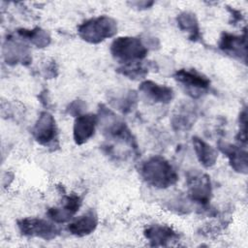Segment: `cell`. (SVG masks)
Segmentation results:
<instances>
[{
  "label": "cell",
  "instance_id": "cell-1",
  "mask_svg": "<svg viewBox=\"0 0 248 248\" xmlns=\"http://www.w3.org/2000/svg\"><path fill=\"white\" fill-rule=\"evenodd\" d=\"M140 174L148 185L158 189H167L178 180L171 164L162 156H152L142 162Z\"/></svg>",
  "mask_w": 248,
  "mask_h": 248
},
{
  "label": "cell",
  "instance_id": "cell-2",
  "mask_svg": "<svg viewBox=\"0 0 248 248\" xmlns=\"http://www.w3.org/2000/svg\"><path fill=\"white\" fill-rule=\"evenodd\" d=\"M98 123H100L99 125L103 134L108 140L121 141L137 149L135 139L126 123L104 105H100Z\"/></svg>",
  "mask_w": 248,
  "mask_h": 248
},
{
  "label": "cell",
  "instance_id": "cell-3",
  "mask_svg": "<svg viewBox=\"0 0 248 248\" xmlns=\"http://www.w3.org/2000/svg\"><path fill=\"white\" fill-rule=\"evenodd\" d=\"M117 32L116 21L108 16H100L83 21L78 27V34L89 44H99L113 37Z\"/></svg>",
  "mask_w": 248,
  "mask_h": 248
},
{
  "label": "cell",
  "instance_id": "cell-4",
  "mask_svg": "<svg viewBox=\"0 0 248 248\" xmlns=\"http://www.w3.org/2000/svg\"><path fill=\"white\" fill-rule=\"evenodd\" d=\"M147 51L145 45L137 37H117L110 45L112 57L122 65L141 61L146 57Z\"/></svg>",
  "mask_w": 248,
  "mask_h": 248
},
{
  "label": "cell",
  "instance_id": "cell-5",
  "mask_svg": "<svg viewBox=\"0 0 248 248\" xmlns=\"http://www.w3.org/2000/svg\"><path fill=\"white\" fill-rule=\"evenodd\" d=\"M20 233L27 237H38L51 240L60 234V229L54 224L41 218H23L17 221Z\"/></svg>",
  "mask_w": 248,
  "mask_h": 248
},
{
  "label": "cell",
  "instance_id": "cell-6",
  "mask_svg": "<svg viewBox=\"0 0 248 248\" xmlns=\"http://www.w3.org/2000/svg\"><path fill=\"white\" fill-rule=\"evenodd\" d=\"M188 197L191 201L202 205H206L212 197V187L210 177L198 170L187 173Z\"/></svg>",
  "mask_w": 248,
  "mask_h": 248
},
{
  "label": "cell",
  "instance_id": "cell-7",
  "mask_svg": "<svg viewBox=\"0 0 248 248\" xmlns=\"http://www.w3.org/2000/svg\"><path fill=\"white\" fill-rule=\"evenodd\" d=\"M173 78L192 98L201 97L210 86V79L195 69H180L175 72Z\"/></svg>",
  "mask_w": 248,
  "mask_h": 248
},
{
  "label": "cell",
  "instance_id": "cell-8",
  "mask_svg": "<svg viewBox=\"0 0 248 248\" xmlns=\"http://www.w3.org/2000/svg\"><path fill=\"white\" fill-rule=\"evenodd\" d=\"M32 135L43 146L54 144L57 140V126L53 115L48 111H42L32 129Z\"/></svg>",
  "mask_w": 248,
  "mask_h": 248
},
{
  "label": "cell",
  "instance_id": "cell-9",
  "mask_svg": "<svg viewBox=\"0 0 248 248\" xmlns=\"http://www.w3.org/2000/svg\"><path fill=\"white\" fill-rule=\"evenodd\" d=\"M63 204L58 207H50L46 211L48 218L56 223L62 224L73 219L81 205V198L73 193L63 198Z\"/></svg>",
  "mask_w": 248,
  "mask_h": 248
},
{
  "label": "cell",
  "instance_id": "cell-10",
  "mask_svg": "<svg viewBox=\"0 0 248 248\" xmlns=\"http://www.w3.org/2000/svg\"><path fill=\"white\" fill-rule=\"evenodd\" d=\"M98 125V115L82 113L76 117L73 127L74 141L78 145L87 142L95 134Z\"/></svg>",
  "mask_w": 248,
  "mask_h": 248
},
{
  "label": "cell",
  "instance_id": "cell-11",
  "mask_svg": "<svg viewBox=\"0 0 248 248\" xmlns=\"http://www.w3.org/2000/svg\"><path fill=\"white\" fill-rule=\"evenodd\" d=\"M218 148L223 154L227 156L229 164L234 171L244 174L247 173L248 160L245 147L220 140L218 142Z\"/></svg>",
  "mask_w": 248,
  "mask_h": 248
},
{
  "label": "cell",
  "instance_id": "cell-12",
  "mask_svg": "<svg viewBox=\"0 0 248 248\" xmlns=\"http://www.w3.org/2000/svg\"><path fill=\"white\" fill-rule=\"evenodd\" d=\"M144 237L151 246H168L179 239V234L168 225L154 224L143 231Z\"/></svg>",
  "mask_w": 248,
  "mask_h": 248
},
{
  "label": "cell",
  "instance_id": "cell-13",
  "mask_svg": "<svg viewBox=\"0 0 248 248\" xmlns=\"http://www.w3.org/2000/svg\"><path fill=\"white\" fill-rule=\"evenodd\" d=\"M219 48L228 55L246 62V35H233L224 32L218 43Z\"/></svg>",
  "mask_w": 248,
  "mask_h": 248
},
{
  "label": "cell",
  "instance_id": "cell-14",
  "mask_svg": "<svg viewBox=\"0 0 248 248\" xmlns=\"http://www.w3.org/2000/svg\"><path fill=\"white\" fill-rule=\"evenodd\" d=\"M99 223L98 214L95 209L90 208L82 215L75 218L67 226L68 232L78 237H82L92 233Z\"/></svg>",
  "mask_w": 248,
  "mask_h": 248
},
{
  "label": "cell",
  "instance_id": "cell-15",
  "mask_svg": "<svg viewBox=\"0 0 248 248\" xmlns=\"http://www.w3.org/2000/svg\"><path fill=\"white\" fill-rule=\"evenodd\" d=\"M139 90L145 98L156 104H169L174 97L171 87L152 80H143L140 84Z\"/></svg>",
  "mask_w": 248,
  "mask_h": 248
},
{
  "label": "cell",
  "instance_id": "cell-16",
  "mask_svg": "<svg viewBox=\"0 0 248 248\" xmlns=\"http://www.w3.org/2000/svg\"><path fill=\"white\" fill-rule=\"evenodd\" d=\"M192 142L199 162L204 168H210L214 166L218 158L217 151L210 144L199 137H193Z\"/></svg>",
  "mask_w": 248,
  "mask_h": 248
},
{
  "label": "cell",
  "instance_id": "cell-17",
  "mask_svg": "<svg viewBox=\"0 0 248 248\" xmlns=\"http://www.w3.org/2000/svg\"><path fill=\"white\" fill-rule=\"evenodd\" d=\"M4 49L5 59L10 65H15L17 63L23 64L30 61L27 46L15 41L14 39H9L7 41V46H5Z\"/></svg>",
  "mask_w": 248,
  "mask_h": 248
},
{
  "label": "cell",
  "instance_id": "cell-18",
  "mask_svg": "<svg viewBox=\"0 0 248 248\" xmlns=\"http://www.w3.org/2000/svg\"><path fill=\"white\" fill-rule=\"evenodd\" d=\"M177 25L180 30L186 32L192 41H197L201 38L199 21L195 14L191 12H182L176 17Z\"/></svg>",
  "mask_w": 248,
  "mask_h": 248
},
{
  "label": "cell",
  "instance_id": "cell-19",
  "mask_svg": "<svg viewBox=\"0 0 248 248\" xmlns=\"http://www.w3.org/2000/svg\"><path fill=\"white\" fill-rule=\"evenodd\" d=\"M17 34L28 41H30L33 45H35L37 47H46L50 43V36L48 33L39 27H36L34 29H18Z\"/></svg>",
  "mask_w": 248,
  "mask_h": 248
},
{
  "label": "cell",
  "instance_id": "cell-20",
  "mask_svg": "<svg viewBox=\"0 0 248 248\" xmlns=\"http://www.w3.org/2000/svg\"><path fill=\"white\" fill-rule=\"evenodd\" d=\"M150 65L141 61L123 64L117 68V72L121 75L131 78V79H140L143 78L149 72Z\"/></svg>",
  "mask_w": 248,
  "mask_h": 248
},
{
  "label": "cell",
  "instance_id": "cell-21",
  "mask_svg": "<svg viewBox=\"0 0 248 248\" xmlns=\"http://www.w3.org/2000/svg\"><path fill=\"white\" fill-rule=\"evenodd\" d=\"M138 95L135 91H128L125 95L114 99L113 106L123 113H128L134 109L137 105Z\"/></svg>",
  "mask_w": 248,
  "mask_h": 248
},
{
  "label": "cell",
  "instance_id": "cell-22",
  "mask_svg": "<svg viewBox=\"0 0 248 248\" xmlns=\"http://www.w3.org/2000/svg\"><path fill=\"white\" fill-rule=\"evenodd\" d=\"M246 109L244 108L242 112H240L239 115V132L237 135V140L240 141V144H246V131H247V127H246Z\"/></svg>",
  "mask_w": 248,
  "mask_h": 248
},
{
  "label": "cell",
  "instance_id": "cell-23",
  "mask_svg": "<svg viewBox=\"0 0 248 248\" xmlns=\"http://www.w3.org/2000/svg\"><path fill=\"white\" fill-rule=\"evenodd\" d=\"M86 108V104L81 100H76L71 103L67 108L69 114L74 115L75 117L84 113V109Z\"/></svg>",
  "mask_w": 248,
  "mask_h": 248
}]
</instances>
